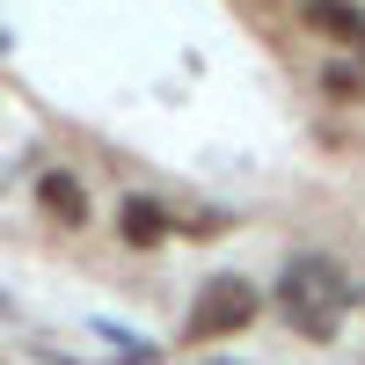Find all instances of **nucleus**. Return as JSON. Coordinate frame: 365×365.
I'll return each instance as SVG.
<instances>
[{
	"label": "nucleus",
	"instance_id": "f257e3e1",
	"mask_svg": "<svg viewBox=\"0 0 365 365\" xmlns=\"http://www.w3.org/2000/svg\"><path fill=\"white\" fill-rule=\"evenodd\" d=\"M278 307H285V322L299 329V336L329 344V336H336V322H344V307H351V285H344L336 263L299 256V263H285V278H278Z\"/></svg>",
	"mask_w": 365,
	"mask_h": 365
},
{
	"label": "nucleus",
	"instance_id": "f03ea898",
	"mask_svg": "<svg viewBox=\"0 0 365 365\" xmlns=\"http://www.w3.org/2000/svg\"><path fill=\"white\" fill-rule=\"evenodd\" d=\"M256 307H263V292L249 278H234V270L227 278H205L197 299H190V314H182V344H220V336H234V329H249Z\"/></svg>",
	"mask_w": 365,
	"mask_h": 365
},
{
	"label": "nucleus",
	"instance_id": "7ed1b4c3",
	"mask_svg": "<svg viewBox=\"0 0 365 365\" xmlns=\"http://www.w3.org/2000/svg\"><path fill=\"white\" fill-rule=\"evenodd\" d=\"M37 205L51 212L58 227H88V197H81V182H73L66 168H44V175H37Z\"/></svg>",
	"mask_w": 365,
	"mask_h": 365
},
{
	"label": "nucleus",
	"instance_id": "20e7f679",
	"mask_svg": "<svg viewBox=\"0 0 365 365\" xmlns=\"http://www.w3.org/2000/svg\"><path fill=\"white\" fill-rule=\"evenodd\" d=\"M168 212L154 205V197H125V205H117V234H125L132 241V249H154V241H168Z\"/></svg>",
	"mask_w": 365,
	"mask_h": 365
},
{
	"label": "nucleus",
	"instance_id": "39448f33",
	"mask_svg": "<svg viewBox=\"0 0 365 365\" xmlns=\"http://www.w3.org/2000/svg\"><path fill=\"white\" fill-rule=\"evenodd\" d=\"M307 29H322V37H344V44H358L365 51V15L351 8V0H307Z\"/></svg>",
	"mask_w": 365,
	"mask_h": 365
},
{
	"label": "nucleus",
	"instance_id": "423d86ee",
	"mask_svg": "<svg viewBox=\"0 0 365 365\" xmlns=\"http://www.w3.org/2000/svg\"><path fill=\"white\" fill-rule=\"evenodd\" d=\"M103 336L117 344V358H132V365H154V358H161V351L146 344V336H125V329H110V322H103Z\"/></svg>",
	"mask_w": 365,
	"mask_h": 365
}]
</instances>
